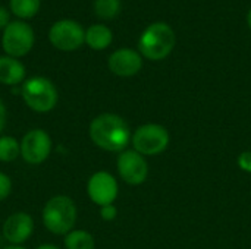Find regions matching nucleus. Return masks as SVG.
<instances>
[{
    "label": "nucleus",
    "mask_w": 251,
    "mask_h": 249,
    "mask_svg": "<svg viewBox=\"0 0 251 249\" xmlns=\"http://www.w3.org/2000/svg\"><path fill=\"white\" fill-rule=\"evenodd\" d=\"M88 135L94 145L109 153L125 151L132 138V132L125 119L115 113L96 116L88 126Z\"/></svg>",
    "instance_id": "1"
},
{
    "label": "nucleus",
    "mask_w": 251,
    "mask_h": 249,
    "mask_svg": "<svg viewBox=\"0 0 251 249\" xmlns=\"http://www.w3.org/2000/svg\"><path fill=\"white\" fill-rule=\"evenodd\" d=\"M176 43L175 32L166 22H154L149 25L138 40L140 54L151 62H159L166 59Z\"/></svg>",
    "instance_id": "2"
},
{
    "label": "nucleus",
    "mask_w": 251,
    "mask_h": 249,
    "mask_svg": "<svg viewBox=\"0 0 251 249\" xmlns=\"http://www.w3.org/2000/svg\"><path fill=\"white\" fill-rule=\"evenodd\" d=\"M76 205L66 195L51 197L43 208V225L53 235H68L76 223Z\"/></svg>",
    "instance_id": "3"
},
{
    "label": "nucleus",
    "mask_w": 251,
    "mask_h": 249,
    "mask_svg": "<svg viewBox=\"0 0 251 249\" xmlns=\"http://www.w3.org/2000/svg\"><path fill=\"white\" fill-rule=\"evenodd\" d=\"M21 95L25 104L37 113L51 112L59 100L54 84L44 76H32L22 84Z\"/></svg>",
    "instance_id": "4"
},
{
    "label": "nucleus",
    "mask_w": 251,
    "mask_h": 249,
    "mask_svg": "<svg viewBox=\"0 0 251 249\" xmlns=\"http://www.w3.org/2000/svg\"><path fill=\"white\" fill-rule=\"evenodd\" d=\"M169 131L159 123H146L138 126L131 138L132 150L144 157H153L165 153L169 147Z\"/></svg>",
    "instance_id": "5"
},
{
    "label": "nucleus",
    "mask_w": 251,
    "mask_h": 249,
    "mask_svg": "<svg viewBox=\"0 0 251 249\" xmlns=\"http://www.w3.org/2000/svg\"><path fill=\"white\" fill-rule=\"evenodd\" d=\"M34 31L31 25L24 21H10V23L4 28L1 37L4 53L15 59L28 54L34 47Z\"/></svg>",
    "instance_id": "6"
},
{
    "label": "nucleus",
    "mask_w": 251,
    "mask_h": 249,
    "mask_svg": "<svg viewBox=\"0 0 251 249\" xmlns=\"http://www.w3.org/2000/svg\"><path fill=\"white\" fill-rule=\"evenodd\" d=\"M49 40L57 50L74 51L85 43V31L72 19H60L51 25Z\"/></svg>",
    "instance_id": "7"
},
{
    "label": "nucleus",
    "mask_w": 251,
    "mask_h": 249,
    "mask_svg": "<svg viewBox=\"0 0 251 249\" xmlns=\"http://www.w3.org/2000/svg\"><path fill=\"white\" fill-rule=\"evenodd\" d=\"M51 153V138L44 129L28 131L21 141V156L25 163L37 166L44 163Z\"/></svg>",
    "instance_id": "8"
},
{
    "label": "nucleus",
    "mask_w": 251,
    "mask_h": 249,
    "mask_svg": "<svg viewBox=\"0 0 251 249\" xmlns=\"http://www.w3.org/2000/svg\"><path fill=\"white\" fill-rule=\"evenodd\" d=\"M116 167H118L119 178L128 185L138 186L147 181L149 176L147 160L135 150H125L119 153Z\"/></svg>",
    "instance_id": "9"
},
{
    "label": "nucleus",
    "mask_w": 251,
    "mask_h": 249,
    "mask_svg": "<svg viewBox=\"0 0 251 249\" xmlns=\"http://www.w3.org/2000/svg\"><path fill=\"white\" fill-rule=\"evenodd\" d=\"M87 194L90 200L99 207L113 204L119 194L118 181L109 172H96L87 182Z\"/></svg>",
    "instance_id": "10"
},
{
    "label": "nucleus",
    "mask_w": 251,
    "mask_h": 249,
    "mask_svg": "<svg viewBox=\"0 0 251 249\" xmlns=\"http://www.w3.org/2000/svg\"><path fill=\"white\" fill-rule=\"evenodd\" d=\"M107 66L110 72L121 78L135 76L143 69V56L132 48H119L109 56Z\"/></svg>",
    "instance_id": "11"
},
{
    "label": "nucleus",
    "mask_w": 251,
    "mask_h": 249,
    "mask_svg": "<svg viewBox=\"0 0 251 249\" xmlns=\"http://www.w3.org/2000/svg\"><path fill=\"white\" fill-rule=\"evenodd\" d=\"M34 232V222L28 213L16 211L10 214L3 223V238L9 245H22L26 242Z\"/></svg>",
    "instance_id": "12"
},
{
    "label": "nucleus",
    "mask_w": 251,
    "mask_h": 249,
    "mask_svg": "<svg viewBox=\"0 0 251 249\" xmlns=\"http://www.w3.org/2000/svg\"><path fill=\"white\" fill-rule=\"evenodd\" d=\"M25 79V66L15 57H0V82L3 85H18Z\"/></svg>",
    "instance_id": "13"
},
{
    "label": "nucleus",
    "mask_w": 251,
    "mask_h": 249,
    "mask_svg": "<svg viewBox=\"0 0 251 249\" xmlns=\"http://www.w3.org/2000/svg\"><path fill=\"white\" fill-rule=\"evenodd\" d=\"M112 41H113V34L110 28L103 23L91 25L85 31V43L93 50H97V51L104 50L112 44Z\"/></svg>",
    "instance_id": "14"
},
{
    "label": "nucleus",
    "mask_w": 251,
    "mask_h": 249,
    "mask_svg": "<svg viewBox=\"0 0 251 249\" xmlns=\"http://www.w3.org/2000/svg\"><path fill=\"white\" fill-rule=\"evenodd\" d=\"M63 245L66 249H94L96 241L94 236L82 229L71 230L68 235H65Z\"/></svg>",
    "instance_id": "15"
},
{
    "label": "nucleus",
    "mask_w": 251,
    "mask_h": 249,
    "mask_svg": "<svg viewBox=\"0 0 251 249\" xmlns=\"http://www.w3.org/2000/svg\"><path fill=\"white\" fill-rule=\"evenodd\" d=\"M21 156V142L10 135L0 136V161L10 163Z\"/></svg>",
    "instance_id": "16"
},
{
    "label": "nucleus",
    "mask_w": 251,
    "mask_h": 249,
    "mask_svg": "<svg viewBox=\"0 0 251 249\" xmlns=\"http://www.w3.org/2000/svg\"><path fill=\"white\" fill-rule=\"evenodd\" d=\"M40 0H10V12L19 19H29L37 15L40 9Z\"/></svg>",
    "instance_id": "17"
},
{
    "label": "nucleus",
    "mask_w": 251,
    "mask_h": 249,
    "mask_svg": "<svg viewBox=\"0 0 251 249\" xmlns=\"http://www.w3.org/2000/svg\"><path fill=\"white\" fill-rule=\"evenodd\" d=\"M94 12L99 18L110 21L121 12V0H94Z\"/></svg>",
    "instance_id": "18"
},
{
    "label": "nucleus",
    "mask_w": 251,
    "mask_h": 249,
    "mask_svg": "<svg viewBox=\"0 0 251 249\" xmlns=\"http://www.w3.org/2000/svg\"><path fill=\"white\" fill-rule=\"evenodd\" d=\"M10 192H12V181L6 173L0 172V203L4 201L10 195Z\"/></svg>",
    "instance_id": "19"
},
{
    "label": "nucleus",
    "mask_w": 251,
    "mask_h": 249,
    "mask_svg": "<svg viewBox=\"0 0 251 249\" xmlns=\"http://www.w3.org/2000/svg\"><path fill=\"white\" fill-rule=\"evenodd\" d=\"M118 216V210L113 204H109V205H103L100 207V217L104 220V222H113Z\"/></svg>",
    "instance_id": "20"
},
{
    "label": "nucleus",
    "mask_w": 251,
    "mask_h": 249,
    "mask_svg": "<svg viewBox=\"0 0 251 249\" xmlns=\"http://www.w3.org/2000/svg\"><path fill=\"white\" fill-rule=\"evenodd\" d=\"M238 167L246 172V173H251V151H243L238 158H237Z\"/></svg>",
    "instance_id": "21"
},
{
    "label": "nucleus",
    "mask_w": 251,
    "mask_h": 249,
    "mask_svg": "<svg viewBox=\"0 0 251 249\" xmlns=\"http://www.w3.org/2000/svg\"><path fill=\"white\" fill-rule=\"evenodd\" d=\"M10 23L9 21V10L3 6H0V28H6Z\"/></svg>",
    "instance_id": "22"
},
{
    "label": "nucleus",
    "mask_w": 251,
    "mask_h": 249,
    "mask_svg": "<svg viewBox=\"0 0 251 249\" xmlns=\"http://www.w3.org/2000/svg\"><path fill=\"white\" fill-rule=\"evenodd\" d=\"M6 116H7V113H6V106H4V103H3V100L0 98V132L4 129V126H6Z\"/></svg>",
    "instance_id": "23"
},
{
    "label": "nucleus",
    "mask_w": 251,
    "mask_h": 249,
    "mask_svg": "<svg viewBox=\"0 0 251 249\" xmlns=\"http://www.w3.org/2000/svg\"><path fill=\"white\" fill-rule=\"evenodd\" d=\"M35 249H60V248H59V247H56V245H53V244H43V245L37 247Z\"/></svg>",
    "instance_id": "24"
},
{
    "label": "nucleus",
    "mask_w": 251,
    "mask_h": 249,
    "mask_svg": "<svg viewBox=\"0 0 251 249\" xmlns=\"http://www.w3.org/2000/svg\"><path fill=\"white\" fill-rule=\"evenodd\" d=\"M1 249H26V248H24L22 245H7V247H4V248H1Z\"/></svg>",
    "instance_id": "25"
},
{
    "label": "nucleus",
    "mask_w": 251,
    "mask_h": 249,
    "mask_svg": "<svg viewBox=\"0 0 251 249\" xmlns=\"http://www.w3.org/2000/svg\"><path fill=\"white\" fill-rule=\"evenodd\" d=\"M247 25H249V28L251 29V9L249 10V13H247Z\"/></svg>",
    "instance_id": "26"
}]
</instances>
